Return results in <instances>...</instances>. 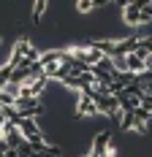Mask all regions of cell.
Returning <instances> with one entry per match:
<instances>
[{"instance_id": "1", "label": "cell", "mask_w": 152, "mask_h": 157, "mask_svg": "<svg viewBox=\"0 0 152 157\" xmlns=\"http://www.w3.org/2000/svg\"><path fill=\"white\" fill-rule=\"evenodd\" d=\"M76 117H82V119H87V117H98L95 100H92L90 95L79 92V98H76Z\"/></svg>"}, {"instance_id": "2", "label": "cell", "mask_w": 152, "mask_h": 157, "mask_svg": "<svg viewBox=\"0 0 152 157\" xmlns=\"http://www.w3.org/2000/svg\"><path fill=\"white\" fill-rule=\"evenodd\" d=\"M76 8H79L82 14H87V11H92V8H95V6H92V0H79V6H76Z\"/></svg>"}, {"instance_id": "3", "label": "cell", "mask_w": 152, "mask_h": 157, "mask_svg": "<svg viewBox=\"0 0 152 157\" xmlns=\"http://www.w3.org/2000/svg\"><path fill=\"white\" fill-rule=\"evenodd\" d=\"M114 6H120V8H125V6H130V0H111Z\"/></svg>"}, {"instance_id": "4", "label": "cell", "mask_w": 152, "mask_h": 157, "mask_svg": "<svg viewBox=\"0 0 152 157\" xmlns=\"http://www.w3.org/2000/svg\"><path fill=\"white\" fill-rule=\"evenodd\" d=\"M3 44H6V41H3V35H0V46H3Z\"/></svg>"}, {"instance_id": "5", "label": "cell", "mask_w": 152, "mask_h": 157, "mask_svg": "<svg viewBox=\"0 0 152 157\" xmlns=\"http://www.w3.org/2000/svg\"><path fill=\"white\" fill-rule=\"evenodd\" d=\"M0 141H3V130H0Z\"/></svg>"}]
</instances>
